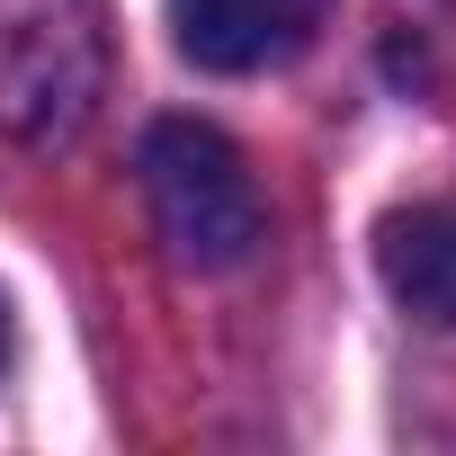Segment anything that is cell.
<instances>
[{"mask_svg": "<svg viewBox=\"0 0 456 456\" xmlns=\"http://www.w3.org/2000/svg\"><path fill=\"white\" fill-rule=\"evenodd\" d=\"M0 367H10V305H0Z\"/></svg>", "mask_w": 456, "mask_h": 456, "instance_id": "obj_4", "label": "cell"}, {"mask_svg": "<svg viewBox=\"0 0 456 456\" xmlns=\"http://www.w3.org/2000/svg\"><path fill=\"white\" fill-rule=\"evenodd\" d=\"M340 0H170V45L197 63V72H278L296 63L322 28H331Z\"/></svg>", "mask_w": 456, "mask_h": 456, "instance_id": "obj_2", "label": "cell"}, {"mask_svg": "<svg viewBox=\"0 0 456 456\" xmlns=\"http://www.w3.org/2000/svg\"><path fill=\"white\" fill-rule=\"evenodd\" d=\"M143 197H152V224H161L170 260H188L206 278L242 269L269 242V206H260L251 161L197 117H161L143 134Z\"/></svg>", "mask_w": 456, "mask_h": 456, "instance_id": "obj_1", "label": "cell"}, {"mask_svg": "<svg viewBox=\"0 0 456 456\" xmlns=\"http://www.w3.org/2000/svg\"><path fill=\"white\" fill-rule=\"evenodd\" d=\"M376 278L420 331H456V197H420L376 224Z\"/></svg>", "mask_w": 456, "mask_h": 456, "instance_id": "obj_3", "label": "cell"}]
</instances>
